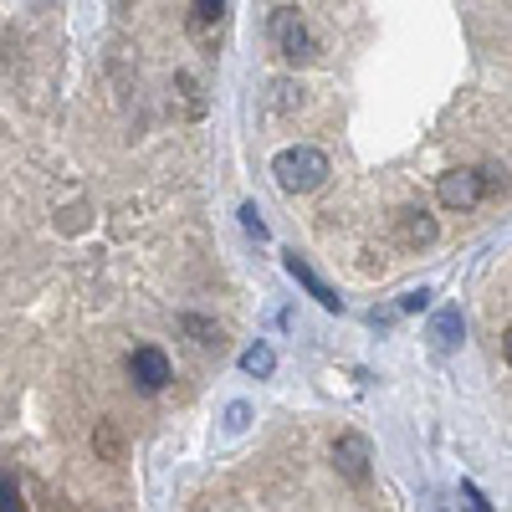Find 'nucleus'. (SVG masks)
Here are the masks:
<instances>
[{
    "mask_svg": "<svg viewBox=\"0 0 512 512\" xmlns=\"http://www.w3.org/2000/svg\"><path fill=\"white\" fill-rule=\"evenodd\" d=\"M272 175H277L282 190L308 195V190H318V185L328 180V154H323V149H308V144L282 149V154L272 159Z\"/></svg>",
    "mask_w": 512,
    "mask_h": 512,
    "instance_id": "nucleus-1",
    "label": "nucleus"
},
{
    "mask_svg": "<svg viewBox=\"0 0 512 512\" xmlns=\"http://www.w3.org/2000/svg\"><path fill=\"white\" fill-rule=\"evenodd\" d=\"M272 41H277V52H282L287 62H308V57L318 52V41H313L303 11H292V6L272 11Z\"/></svg>",
    "mask_w": 512,
    "mask_h": 512,
    "instance_id": "nucleus-2",
    "label": "nucleus"
},
{
    "mask_svg": "<svg viewBox=\"0 0 512 512\" xmlns=\"http://www.w3.org/2000/svg\"><path fill=\"white\" fill-rule=\"evenodd\" d=\"M482 195H487V185H482L477 169H446L441 185H436V200L446 210H472V205H482Z\"/></svg>",
    "mask_w": 512,
    "mask_h": 512,
    "instance_id": "nucleus-3",
    "label": "nucleus"
},
{
    "mask_svg": "<svg viewBox=\"0 0 512 512\" xmlns=\"http://www.w3.org/2000/svg\"><path fill=\"white\" fill-rule=\"evenodd\" d=\"M128 379H134V390L159 395L164 384H169V359H164V349H134V354H128Z\"/></svg>",
    "mask_w": 512,
    "mask_h": 512,
    "instance_id": "nucleus-4",
    "label": "nucleus"
},
{
    "mask_svg": "<svg viewBox=\"0 0 512 512\" xmlns=\"http://www.w3.org/2000/svg\"><path fill=\"white\" fill-rule=\"evenodd\" d=\"M333 466H338V477L344 482H354V487H364L369 482V441L364 436H338L333 441Z\"/></svg>",
    "mask_w": 512,
    "mask_h": 512,
    "instance_id": "nucleus-5",
    "label": "nucleus"
},
{
    "mask_svg": "<svg viewBox=\"0 0 512 512\" xmlns=\"http://www.w3.org/2000/svg\"><path fill=\"white\" fill-rule=\"evenodd\" d=\"M287 272H292L297 282H303V287L318 297V303H323L328 313H344V297H338V292H333V287H328V282H323V277H318V272H313V267L303 262V256H297V251L287 256Z\"/></svg>",
    "mask_w": 512,
    "mask_h": 512,
    "instance_id": "nucleus-6",
    "label": "nucleus"
},
{
    "mask_svg": "<svg viewBox=\"0 0 512 512\" xmlns=\"http://www.w3.org/2000/svg\"><path fill=\"white\" fill-rule=\"evenodd\" d=\"M400 241L405 246H431L436 241V221L425 210H400Z\"/></svg>",
    "mask_w": 512,
    "mask_h": 512,
    "instance_id": "nucleus-7",
    "label": "nucleus"
},
{
    "mask_svg": "<svg viewBox=\"0 0 512 512\" xmlns=\"http://www.w3.org/2000/svg\"><path fill=\"white\" fill-rule=\"evenodd\" d=\"M431 338H436V349H441V354H451V349L461 344V313H456V308L436 313V323H431Z\"/></svg>",
    "mask_w": 512,
    "mask_h": 512,
    "instance_id": "nucleus-8",
    "label": "nucleus"
},
{
    "mask_svg": "<svg viewBox=\"0 0 512 512\" xmlns=\"http://www.w3.org/2000/svg\"><path fill=\"white\" fill-rule=\"evenodd\" d=\"M241 369H246V374H256V379H267V374L277 369V354H272L267 344H256V349H246V354H241Z\"/></svg>",
    "mask_w": 512,
    "mask_h": 512,
    "instance_id": "nucleus-9",
    "label": "nucleus"
},
{
    "mask_svg": "<svg viewBox=\"0 0 512 512\" xmlns=\"http://www.w3.org/2000/svg\"><path fill=\"white\" fill-rule=\"evenodd\" d=\"M93 441H98V451H103L108 461H123V441H118V431H113V420H98V425H93Z\"/></svg>",
    "mask_w": 512,
    "mask_h": 512,
    "instance_id": "nucleus-10",
    "label": "nucleus"
},
{
    "mask_svg": "<svg viewBox=\"0 0 512 512\" xmlns=\"http://www.w3.org/2000/svg\"><path fill=\"white\" fill-rule=\"evenodd\" d=\"M0 512H26V502H21V482H16L11 472H0Z\"/></svg>",
    "mask_w": 512,
    "mask_h": 512,
    "instance_id": "nucleus-11",
    "label": "nucleus"
},
{
    "mask_svg": "<svg viewBox=\"0 0 512 512\" xmlns=\"http://www.w3.org/2000/svg\"><path fill=\"white\" fill-rule=\"evenodd\" d=\"M185 333H195V344H221V328L216 323H205V318H185Z\"/></svg>",
    "mask_w": 512,
    "mask_h": 512,
    "instance_id": "nucleus-12",
    "label": "nucleus"
},
{
    "mask_svg": "<svg viewBox=\"0 0 512 512\" xmlns=\"http://www.w3.org/2000/svg\"><path fill=\"white\" fill-rule=\"evenodd\" d=\"M241 226H246L256 241H267V221H262V210H256V205H241Z\"/></svg>",
    "mask_w": 512,
    "mask_h": 512,
    "instance_id": "nucleus-13",
    "label": "nucleus"
},
{
    "mask_svg": "<svg viewBox=\"0 0 512 512\" xmlns=\"http://www.w3.org/2000/svg\"><path fill=\"white\" fill-rule=\"evenodd\" d=\"M425 303H431V287H410V292L400 297V313H420Z\"/></svg>",
    "mask_w": 512,
    "mask_h": 512,
    "instance_id": "nucleus-14",
    "label": "nucleus"
},
{
    "mask_svg": "<svg viewBox=\"0 0 512 512\" xmlns=\"http://www.w3.org/2000/svg\"><path fill=\"white\" fill-rule=\"evenodd\" d=\"M461 497H466V507H472V512H492V507H487V497H482L472 482H461Z\"/></svg>",
    "mask_w": 512,
    "mask_h": 512,
    "instance_id": "nucleus-15",
    "label": "nucleus"
},
{
    "mask_svg": "<svg viewBox=\"0 0 512 512\" xmlns=\"http://www.w3.org/2000/svg\"><path fill=\"white\" fill-rule=\"evenodd\" d=\"M221 6H226V0H195V16H200V21H216Z\"/></svg>",
    "mask_w": 512,
    "mask_h": 512,
    "instance_id": "nucleus-16",
    "label": "nucleus"
}]
</instances>
